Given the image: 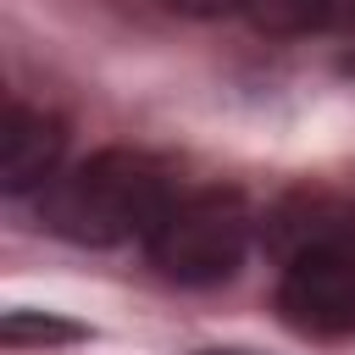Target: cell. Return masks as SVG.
<instances>
[{"label": "cell", "mask_w": 355, "mask_h": 355, "mask_svg": "<svg viewBox=\"0 0 355 355\" xmlns=\"http://www.w3.org/2000/svg\"><path fill=\"white\" fill-rule=\"evenodd\" d=\"M283 255L277 316L305 338L355 333V211L333 200H294L272 216Z\"/></svg>", "instance_id": "obj_1"}, {"label": "cell", "mask_w": 355, "mask_h": 355, "mask_svg": "<svg viewBox=\"0 0 355 355\" xmlns=\"http://www.w3.org/2000/svg\"><path fill=\"white\" fill-rule=\"evenodd\" d=\"M178 183L172 166L161 155L144 150H94L89 161H78L72 172H61L44 200L39 216L50 233L72 239V244H128V239H150L155 222L172 211Z\"/></svg>", "instance_id": "obj_2"}, {"label": "cell", "mask_w": 355, "mask_h": 355, "mask_svg": "<svg viewBox=\"0 0 355 355\" xmlns=\"http://www.w3.org/2000/svg\"><path fill=\"white\" fill-rule=\"evenodd\" d=\"M250 233H255V216L239 189H194L172 200V211L155 222L144 244L161 277L205 288V283H227L244 266Z\"/></svg>", "instance_id": "obj_3"}, {"label": "cell", "mask_w": 355, "mask_h": 355, "mask_svg": "<svg viewBox=\"0 0 355 355\" xmlns=\"http://www.w3.org/2000/svg\"><path fill=\"white\" fill-rule=\"evenodd\" d=\"M61 150H67V133H61V122L50 111L11 105L6 133H0V183H6V194L50 189L55 166H61Z\"/></svg>", "instance_id": "obj_4"}, {"label": "cell", "mask_w": 355, "mask_h": 355, "mask_svg": "<svg viewBox=\"0 0 355 355\" xmlns=\"http://www.w3.org/2000/svg\"><path fill=\"white\" fill-rule=\"evenodd\" d=\"M250 22L266 33H316L333 17V0H244Z\"/></svg>", "instance_id": "obj_5"}, {"label": "cell", "mask_w": 355, "mask_h": 355, "mask_svg": "<svg viewBox=\"0 0 355 355\" xmlns=\"http://www.w3.org/2000/svg\"><path fill=\"white\" fill-rule=\"evenodd\" d=\"M22 338H78V327L72 322H39V316H28V311H11L6 316V344H22Z\"/></svg>", "instance_id": "obj_6"}, {"label": "cell", "mask_w": 355, "mask_h": 355, "mask_svg": "<svg viewBox=\"0 0 355 355\" xmlns=\"http://www.w3.org/2000/svg\"><path fill=\"white\" fill-rule=\"evenodd\" d=\"M161 6H172V11H183V17H227V11H239L244 0H161Z\"/></svg>", "instance_id": "obj_7"}]
</instances>
